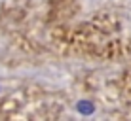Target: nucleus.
<instances>
[{
    "label": "nucleus",
    "mask_w": 131,
    "mask_h": 121,
    "mask_svg": "<svg viewBox=\"0 0 131 121\" xmlns=\"http://www.w3.org/2000/svg\"><path fill=\"white\" fill-rule=\"evenodd\" d=\"M74 110L78 112L80 115L88 117V115H93L97 112V106H95V102L89 100V98H78V100L74 102Z\"/></svg>",
    "instance_id": "1"
}]
</instances>
